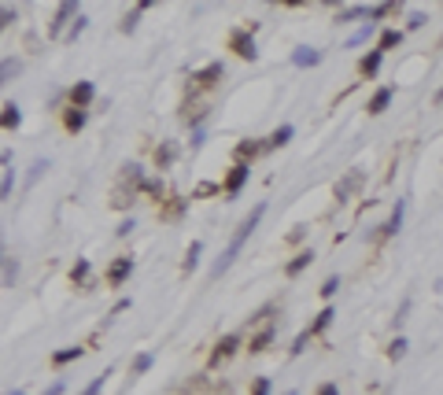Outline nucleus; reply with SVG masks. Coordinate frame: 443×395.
<instances>
[{
  "mask_svg": "<svg viewBox=\"0 0 443 395\" xmlns=\"http://www.w3.org/2000/svg\"><path fill=\"white\" fill-rule=\"evenodd\" d=\"M262 215H266V204H255L252 207V215L248 218H244L240 225H237V233H233V240H229V248L222 252V259L215 262V270H211V277H222L229 266H233V259L240 255V248H244V244H248V237H252V229L262 222Z\"/></svg>",
  "mask_w": 443,
  "mask_h": 395,
  "instance_id": "f257e3e1",
  "label": "nucleus"
},
{
  "mask_svg": "<svg viewBox=\"0 0 443 395\" xmlns=\"http://www.w3.org/2000/svg\"><path fill=\"white\" fill-rule=\"evenodd\" d=\"M255 30H233V37H229V48L240 56V59H259V48H255Z\"/></svg>",
  "mask_w": 443,
  "mask_h": 395,
  "instance_id": "f03ea898",
  "label": "nucleus"
},
{
  "mask_svg": "<svg viewBox=\"0 0 443 395\" xmlns=\"http://www.w3.org/2000/svg\"><path fill=\"white\" fill-rule=\"evenodd\" d=\"M240 348V336L237 333H229V336H222L218 343H215V351H211V366H222L225 358H233V351Z\"/></svg>",
  "mask_w": 443,
  "mask_h": 395,
  "instance_id": "7ed1b4c3",
  "label": "nucleus"
},
{
  "mask_svg": "<svg viewBox=\"0 0 443 395\" xmlns=\"http://www.w3.org/2000/svg\"><path fill=\"white\" fill-rule=\"evenodd\" d=\"M248 174H252L248 163H237V167L229 170V177H225V192H229V196H237V192L244 189V181H248Z\"/></svg>",
  "mask_w": 443,
  "mask_h": 395,
  "instance_id": "20e7f679",
  "label": "nucleus"
},
{
  "mask_svg": "<svg viewBox=\"0 0 443 395\" xmlns=\"http://www.w3.org/2000/svg\"><path fill=\"white\" fill-rule=\"evenodd\" d=\"M403 218H406V200H399V204H396V211H391L388 225H381V237H396L399 229H403Z\"/></svg>",
  "mask_w": 443,
  "mask_h": 395,
  "instance_id": "39448f33",
  "label": "nucleus"
},
{
  "mask_svg": "<svg viewBox=\"0 0 443 395\" xmlns=\"http://www.w3.org/2000/svg\"><path fill=\"white\" fill-rule=\"evenodd\" d=\"M129 273H134V259H119V262L107 270V281H111V285H126Z\"/></svg>",
  "mask_w": 443,
  "mask_h": 395,
  "instance_id": "423d86ee",
  "label": "nucleus"
},
{
  "mask_svg": "<svg viewBox=\"0 0 443 395\" xmlns=\"http://www.w3.org/2000/svg\"><path fill=\"white\" fill-rule=\"evenodd\" d=\"M292 63H295V67H318V63H321V52H318V48H295V52H292Z\"/></svg>",
  "mask_w": 443,
  "mask_h": 395,
  "instance_id": "0eeeda50",
  "label": "nucleus"
},
{
  "mask_svg": "<svg viewBox=\"0 0 443 395\" xmlns=\"http://www.w3.org/2000/svg\"><path fill=\"white\" fill-rule=\"evenodd\" d=\"M85 104H93V81H78L71 89V107H85Z\"/></svg>",
  "mask_w": 443,
  "mask_h": 395,
  "instance_id": "6e6552de",
  "label": "nucleus"
},
{
  "mask_svg": "<svg viewBox=\"0 0 443 395\" xmlns=\"http://www.w3.org/2000/svg\"><path fill=\"white\" fill-rule=\"evenodd\" d=\"M225 74V67H222V63H211V67H203L200 74H196L192 81H200V86L203 89H211V86H218V78Z\"/></svg>",
  "mask_w": 443,
  "mask_h": 395,
  "instance_id": "1a4fd4ad",
  "label": "nucleus"
},
{
  "mask_svg": "<svg viewBox=\"0 0 443 395\" xmlns=\"http://www.w3.org/2000/svg\"><path fill=\"white\" fill-rule=\"evenodd\" d=\"M358 185H362V174H358V170H351V174H348V177H343V181H340V185H336V200L343 204V200H348V196H351V192H355Z\"/></svg>",
  "mask_w": 443,
  "mask_h": 395,
  "instance_id": "9d476101",
  "label": "nucleus"
},
{
  "mask_svg": "<svg viewBox=\"0 0 443 395\" xmlns=\"http://www.w3.org/2000/svg\"><path fill=\"white\" fill-rule=\"evenodd\" d=\"M71 15H78V4H74V0H67V4H59V11H56V23H52V37H59V30H63V23H67Z\"/></svg>",
  "mask_w": 443,
  "mask_h": 395,
  "instance_id": "9b49d317",
  "label": "nucleus"
},
{
  "mask_svg": "<svg viewBox=\"0 0 443 395\" xmlns=\"http://www.w3.org/2000/svg\"><path fill=\"white\" fill-rule=\"evenodd\" d=\"M174 155H177V148H174L170 141H167V144H159V148H155V167H159V170H167L170 163H174Z\"/></svg>",
  "mask_w": 443,
  "mask_h": 395,
  "instance_id": "f8f14e48",
  "label": "nucleus"
},
{
  "mask_svg": "<svg viewBox=\"0 0 443 395\" xmlns=\"http://www.w3.org/2000/svg\"><path fill=\"white\" fill-rule=\"evenodd\" d=\"M358 71H362L366 78H373L377 71H381V48H373L370 56H362V63H358Z\"/></svg>",
  "mask_w": 443,
  "mask_h": 395,
  "instance_id": "ddd939ff",
  "label": "nucleus"
},
{
  "mask_svg": "<svg viewBox=\"0 0 443 395\" xmlns=\"http://www.w3.org/2000/svg\"><path fill=\"white\" fill-rule=\"evenodd\" d=\"M388 104H391V89H377V93H373V100H370V114L388 111Z\"/></svg>",
  "mask_w": 443,
  "mask_h": 395,
  "instance_id": "4468645a",
  "label": "nucleus"
},
{
  "mask_svg": "<svg viewBox=\"0 0 443 395\" xmlns=\"http://www.w3.org/2000/svg\"><path fill=\"white\" fill-rule=\"evenodd\" d=\"M259 152H266V144H255V141H244V144L237 148V163H248V159H255Z\"/></svg>",
  "mask_w": 443,
  "mask_h": 395,
  "instance_id": "2eb2a0df",
  "label": "nucleus"
},
{
  "mask_svg": "<svg viewBox=\"0 0 443 395\" xmlns=\"http://www.w3.org/2000/svg\"><path fill=\"white\" fill-rule=\"evenodd\" d=\"M63 126H67L71 134H78V129L85 126V111H81V107H71L67 114H63Z\"/></svg>",
  "mask_w": 443,
  "mask_h": 395,
  "instance_id": "dca6fc26",
  "label": "nucleus"
},
{
  "mask_svg": "<svg viewBox=\"0 0 443 395\" xmlns=\"http://www.w3.org/2000/svg\"><path fill=\"white\" fill-rule=\"evenodd\" d=\"M310 259H314L310 252H300V255H295V259L288 262V266H285V273H288V277H295L300 270H307V266H310Z\"/></svg>",
  "mask_w": 443,
  "mask_h": 395,
  "instance_id": "f3484780",
  "label": "nucleus"
},
{
  "mask_svg": "<svg viewBox=\"0 0 443 395\" xmlns=\"http://www.w3.org/2000/svg\"><path fill=\"white\" fill-rule=\"evenodd\" d=\"M288 141H292V126L273 129V134H270V141H266V152H270V148H281V144H288Z\"/></svg>",
  "mask_w": 443,
  "mask_h": 395,
  "instance_id": "a211bd4d",
  "label": "nucleus"
},
{
  "mask_svg": "<svg viewBox=\"0 0 443 395\" xmlns=\"http://www.w3.org/2000/svg\"><path fill=\"white\" fill-rule=\"evenodd\" d=\"M333 318H336V310H333V307H325L321 314L314 318V325H310V336H314V333H321V329H329V322H333Z\"/></svg>",
  "mask_w": 443,
  "mask_h": 395,
  "instance_id": "6ab92c4d",
  "label": "nucleus"
},
{
  "mask_svg": "<svg viewBox=\"0 0 443 395\" xmlns=\"http://www.w3.org/2000/svg\"><path fill=\"white\" fill-rule=\"evenodd\" d=\"M19 122H23V111L15 104H4V129H19Z\"/></svg>",
  "mask_w": 443,
  "mask_h": 395,
  "instance_id": "aec40b11",
  "label": "nucleus"
},
{
  "mask_svg": "<svg viewBox=\"0 0 443 395\" xmlns=\"http://www.w3.org/2000/svg\"><path fill=\"white\" fill-rule=\"evenodd\" d=\"M81 351H85V348H63V351H56V355H52V362H56V366H67V362L81 358Z\"/></svg>",
  "mask_w": 443,
  "mask_h": 395,
  "instance_id": "412c9836",
  "label": "nucleus"
},
{
  "mask_svg": "<svg viewBox=\"0 0 443 395\" xmlns=\"http://www.w3.org/2000/svg\"><path fill=\"white\" fill-rule=\"evenodd\" d=\"M273 340V325H266L259 336H252V351H266V343Z\"/></svg>",
  "mask_w": 443,
  "mask_h": 395,
  "instance_id": "4be33fe9",
  "label": "nucleus"
},
{
  "mask_svg": "<svg viewBox=\"0 0 443 395\" xmlns=\"http://www.w3.org/2000/svg\"><path fill=\"white\" fill-rule=\"evenodd\" d=\"M399 41H403L399 30H384V34H381V45H377V48H381V52H388V48H396Z\"/></svg>",
  "mask_w": 443,
  "mask_h": 395,
  "instance_id": "5701e85b",
  "label": "nucleus"
},
{
  "mask_svg": "<svg viewBox=\"0 0 443 395\" xmlns=\"http://www.w3.org/2000/svg\"><path fill=\"white\" fill-rule=\"evenodd\" d=\"M15 273H19V262H15L11 255H4V288L15 285Z\"/></svg>",
  "mask_w": 443,
  "mask_h": 395,
  "instance_id": "b1692460",
  "label": "nucleus"
},
{
  "mask_svg": "<svg viewBox=\"0 0 443 395\" xmlns=\"http://www.w3.org/2000/svg\"><path fill=\"white\" fill-rule=\"evenodd\" d=\"M200 252H203V244H200V240H192V248L185 252V270H192V266H196V259H200Z\"/></svg>",
  "mask_w": 443,
  "mask_h": 395,
  "instance_id": "393cba45",
  "label": "nucleus"
},
{
  "mask_svg": "<svg viewBox=\"0 0 443 395\" xmlns=\"http://www.w3.org/2000/svg\"><path fill=\"white\" fill-rule=\"evenodd\" d=\"M148 370H152V355L144 351V355H137V358H134V373H148Z\"/></svg>",
  "mask_w": 443,
  "mask_h": 395,
  "instance_id": "a878e982",
  "label": "nucleus"
},
{
  "mask_svg": "<svg viewBox=\"0 0 443 395\" xmlns=\"http://www.w3.org/2000/svg\"><path fill=\"white\" fill-rule=\"evenodd\" d=\"M11 181H15V170H4V181H0V200L11 196Z\"/></svg>",
  "mask_w": 443,
  "mask_h": 395,
  "instance_id": "bb28decb",
  "label": "nucleus"
},
{
  "mask_svg": "<svg viewBox=\"0 0 443 395\" xmlns=\"http://www.w3.org/2000/svg\"><path fill=\"white\" fill-rule=\"evenodd\" d=\"M71 277H74V281L81 285V281H85V277H89V262H85V259H81V262H78V266L71 270Z\"/></svg>",
  "mask_w": 443,
  "mask_h": 395,
  "instance_id": "cd10ccee",
  "label": "nucleus"
},
{
  "mask_svg": "<svg viewBox=\"0 0 443 395\" xmlns=\"http://www.w3.org/2000/svg\"><path fill=\"white\" fill-rule=\"evenodd\" d=\"M148 196H155V200H163V181H144V185H141Z\"/></svg>",
  "mask_w": 443,
  "mask_h": 395,
  "instance_id": "c85d7f7f",
  "label": "nucleus"
},
{
  "mask_svg": "<svg viewBox=\"0 0 443 395\" xmlns=\"http://www.w3.org/2000/svg\"><path fill=\"white\" fill-rule=\"evenodd\" d=\"M144 8H148V4H141L137 11H129V15H126V23H122V30H126V34H129V30L137 26V19H141V11H144Z\"/></svg>",
  "mask_w": 443,
  "mask_h": 395,
  "instance_id": "c756f323",
  "label": "nucleus"
},
{
  "mask_svg": "<svg viewBox=\"0 0 443 395\" xmlns=\"http://www.w3.org/2000/svg\"><path fill=\"white\" fill-rule=\"evenodd\" d=\"M307 340H310V329H303V333L295 336V343H292V355H300V351L307 348Z\"/></svg>",
  "mask_w": 443,
  "mask_h": 395,
  "instance_id": "7c9ffc66",
  "label": "nucleus"
},
{
  "mask_svg": "<svg viewBox=\"0 0 443 395\" xmlns=\"http://www.w3.org/2000/svg\"><path fill=\"white\" fill-rule=\"evenodd\" d=\"M11 74H19V63H15V59H4V71H0V78L11 81Z\"/></svg>",
  "mask_w": 443,
  "mask_h": 395,
  "instance_id": "2f4dec72",
  "label": "nucleus"
},
{
  "mask_svg": "<svg viewBox=\"0 0 443 395\" xmlns=\"http://www.w3.org/2000/svg\"><path fill=\"white\" fill-rule=\"evenodd\" d=\"M336 288H340V277H329V281L321 285V295L329 300V295H336Z\"/></svg>",
  "mask_w": 443,
  "mask_h": 395,
  "instance_id": "473e14b6",
  "label": "nucleus"
},
{
  "mask_svg": "<svg viewBox=\"0 0 443 395\" xmlns=\"http://www.w3.org/2000/svg\"><path fill=\"white\" fill-rule=\"evenodd\" d=\"M370 34H373V23H366V26H362V30H358V34H355V37H351V45H362V41H366V37H370Z\"/></svg>",
  "mask_w": 443,
  "mask_h": 395,
  "instance_id": "72a5a7b5",
  "label": "nucleus"
},
{
  "mask_svg": "<svg viewBox=\"0 0 443 395\" xmlns=\"http://www.w3.org/2000/svg\"><path fill=\"white\" fill-rule=\"evenodd\" d=\"M403 355H406V340L399 336L396 343H391V358H403Z\"/></svg>",
  "mask_w": 443,
  "mask_h": 395,
  "instance_id": "f704fd0d",
  "label": "nucleus"
},
{
  "mask_svg": "<svg viewBox=\"0 0 443 395\" xmlns=\"http://www.w3.org/2000/svg\"><path fill=\"white\" fill-rule=\"evenodd\" d=\"M255 395H270V381H266V377H255Z\"/></svg>",
  "mask_w": 443,
  "mask_h": 395,
  "instance_id": "c9c22d12",
  "label": "nucleus"
},
{
  "mask_svg": "<svg viewBox=\"0 0 443 395\" xmlns=\"http://www.w3.org/2000/svg\"><path fill=\"white\" fill-rule=\"evenodd\" d=\"M358 15H370V11H366V8H348V11H343V15H340V19H343V23H348V19H358Z\"/></svg>",
  "mask_w": 443,
  "mask_h": 395,
  "instance_id": "e433bc0d",
  "label": "nucleus"
},
{
  "mask_svg": "<svg viewBox=\"0 0 443 395\" xmlns=\"http://www.w3.org/2000/svg\"><path fill=\"white\" fill-rule=\"evenodd\" d=\"M0 19H4V26H11V23H15V11H11V4H4V8H0Z\"/></svg>",
  "mask_w": 443,
  "mask_h": 395,
  "instance_id": "4c0bfd02",
  "label": "nucleus"
},
{
  "mask_svg": "<svg viewBox=\"0 0 443 395\" xmlns=\"http://www.w3.org/2000/svg\"><path fill=\"white\" fill-rule=\"evenodd\" d=\"M104 381H107V373H104V377H96V381H93V384L85 388V395H96V391H100V388H104Z\"/></svg>",
  "mask_w": 443,
  "mask_h": 395,
  "instance_id": "58836bf2",
  "label": "nucleus"
},
{
  "mask_svg": "<svg viewBox=\"0 0 443 395\" xmlns=\"http://www.w3.org/2000/svg\"><path fill=\"white\" fill-rule=\"evenodd\" d=\"M81 30H85V19H74V26H71V34H67V37H71V41H74V37H78V34H81Z\"/></svg>",
  "mask_w": 443,
  "mask_h": 395,
  "instance_id": "ea45409f",
  "label": "nucleus"
},
{
  "mask_svg": "<svg viewBox=\"0 0 443 395\" xmlns=\"http://www.w3.org/2000/svg\"><path fill=\"white\" fill-rule=\"evenodd\" d=\"M425 26V15H410V30H421Z\"/></svg>",
  "mask_w": 443,
  "mask_h": 395,
  "instance_id": "a19ab883",
  "label": "nucleus"
},
{
  "mask_svg": "<svg viewBox=\"0 0 443 395\" xmlns=\"http://www.w3.org/2000/svg\"><path fill=\"white\" fill-rule=\"evenodd\" d=\"M318 395H336V384H321V388H318Z\"/></svg>",
  "mask_w": 443,
  "mask_h": 395,
  "instance_id": "79ce46f5",
  "label": "nucleus"
},
{
  "mask_svg": "<svg viewBox=\"0 0 443 395\" xmlns=\"http://www.w3.org/2000/svg\"><path fill=\"white\" fill-rule=\"evenodd\" d=\"M63 391V384H52V391H48V395H59Z\"/></svg>",
  "mask_w": 443,
  "mask_h": 395,
  "instance_id": "37998d69",
  "label": "nucleus"
},
{
  "mask_svg": "<svg viewBox=\"0 0 443 395\" xmlns=\"http://www.w3.org/2000/svg\"><path fill=\"white\" fill-rule=\"evenodd\" d=\"M436 100H443V89H439V93H436Z\"/></svg>",
  "mask_w": 443,
  "mask_h": 395,
  "instance_id": "c03bdc74",
  "label": "nucleus"
},
{
  "mask_svg": "<svg viewBox=\"0 0 443 395\" xmlns=\"http://www.w3.org/2000/svg\"><path fill=\"white\" fill-rule=\"evenodd\" d=\"M15 395H26V391H15Z\"/></svg>",
  "mask_w": 443,
  "mask_h": 395,
  "instance_id": "a18cd8bd",
  "label": "nucleus"
},
{
  "mask_svg": "<svg viewBox=\"0 0 443 395\" xmlns=\"http://www.w3.org/2000/svg\"><path fill=\"white\" fill-rule=\"evenodd\" d=\"M292 395H295V391H292Z\"/></svg>",
  "mask_w": 443,
  "mask_h": 395,
  "instance_id": "49530a36",
  "label": "nucleus"
}]
</instances>
